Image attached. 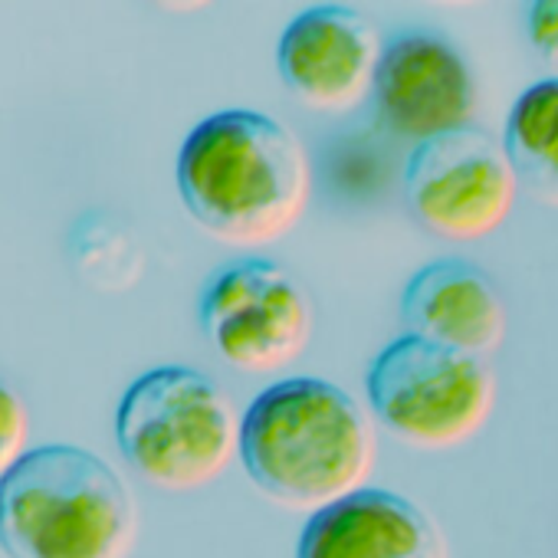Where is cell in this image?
<instances>
[{
	"mask_svg": "<svg viewBox=\"0 0 558 558\" xmlns=\"http://www.w3.org/2000/svg\"><path fill=\"white\" fill-rule=\"evenodd\" d=\"M296 558H450V548L417 502L365 486L310 515Z\"/></svg>",
	"mask_w": 558,
	"mask_h": 558,
	"instance_id": "10",
	"label": "cell"
},
{
	"mask_svg": "<svg viewBox=\"0 0 558 558\" xmlns=\"http://www.w3.org/2000/svg\"><path fill=\"white\" fill-rule=\"evenodd\" d=\"M529 44L535 47L538 60L551 66V80H558V0H542L525 11Z\"/></svg>",
	"mask_w": 558,
	"mask_h": 558,
	"instance_id": "14",
	"label": "cell"
},
{
	"mask_svg": "<svg viewBox=\"0 0 558 558\" xmlns=\"http://www.w3.org/2000/svg\"><path fill=\"white\" fill-rule=\"evenodd\" d=\"M385 44L375 24L345 4L303 11L279 40L276 70L287 89L316 112H349L375 93Z\"/></svg>",
	"mask_w": 558,
	"mask_h": 558,
	"instance_id": "8",
	"label": "cell"
},
{
	"mask_svg": "<svg viewBox=\"0 0 558 558\" xmlns=\"http://www.w3.org/2000/svg\"><path fill=\"white\" fill-rule=\"evenodd\" d=\"M116 444L142 483L191 493L210 486L240 453V421L214 378L165 365L135 378L122 395Z\"/></svg>",
	"mask_w": 558,
	"mask_h": 558,
	"instance_id": "4",
	"label": "cell"
},
{
	"mask_svg": "<svg viewBox=\"0 0 558 558\" xmlns=\"http://www.w3.org/2000/svg\"><path fill=\"white\" fill-rule=\"evenodd\" d=\"M519 187L506 145L480 125L414 145L404 171V197L414 220L450 243L496 233L512 214Z\"/></svg>",
	"mask_w": 558,
	"mask_h": 558,
	"instance_id": "7",
	"label": "cell"
},
{
	"mask_svg": "<svg viewBox=\"0 0 558 558\" xmlns=\"http://www.w3.org/2000/svg\"><path fill=\"white\" fill-rule=\"evenodd\" d=\"M375 102L391 132L421 145L473 125L476 83L450 40L408 31L385 44L375 76Z\"/></svg>",
	"mask_w": 558,
	"mask_h": 558,
	"instance_id": "9",
	"label": "cell"
},
{
	"mask_svg": "<svg viewBox=\"0 0 558 558\" xmlns=\"http://www.w3.org/2000/svg\"><path fill=\"white\" fill-rule=\"evenodd\" d=\"M408 336L466 352L493 355L506 339V303L493 279L470 259H434L411 276L401 296Z\"/></svg>",
	"mask_w": 558,
	"mask_h": 558,
	"instance_id": "11",
	"label": "cell"
},
{
	"mask_svg": "<svg viewBox=\"0 0 558 558\" xmlns=\"http://www.w3.org/2000/svg\"><path fill=\"white\" fill-rule=\"evenodd\" d=\"M31 414L24 398L0 378V480L31 453Z\"/></svg>",
	"mask_w": 558,
	"mask_h": 558,
	"instance_id": "13",
	"label": "cell"
},
{
	"mask_svg": "<svg viewBox=\"0 0 558 558\" xmlns=\"http://www.w3.org/2000/svg\"><path fill=\"white\" fill-rule=\"evenodd\" d=\"M135 532L132 489L93 450L47 444L0 480L8 558H129Z\"/></svg>",
	"mask_w": 558,
	"mask_h": 558,
	"instance_id": "3",
	"label": "cell"
},
{
	"mask_svg": "<svg viewBox=\"0 0 558 558\" xmlns=\"http://www.w3.org/2000/svg\"><path fill=\"white\" fill-rule=\"evenodd\" d=\"M375 453L378 437L365 408L310 375L269 385L240 421L246 476L287 509L319 512L365 489Z\"/></svg>",
	"mask_w": 558,
	"mask_h": 558,
	"instance_id": "2",
	"label": "cell"
},
{
	"mask_svg": "<svg viewBox=\"0 0 558 558\" xmlns=\"http://www.w3.org/2000/svg\"><path fill=\"white\" fill-rule=\"evenodd\" d=\"M502 145L519 184L558 207V80H542L515 99Z\"/></svg>",
	"mask_w": 558,
	"mask_h": 558,
	"instance_id": "12",
	"label": "cell"
},
{
	"mask_svg": "<svg viewBox=\"0 0 558 558\" xmlns=\"http://www.w3.org/2000/svg\"><path fill=\"white\" fill-rule=\"evenodd\" d=\"M178 191L187 214L230 246H266L306 214L313 174L300 138L272 116L214 112L178 151Z\"/></svg>",
	"mask_w": 558,
	"mask_h": 558,
	"instance_id": "1",
	"label": "cell"
},
{
	"mask_svg": "<svg viewBox=\"0 0 558 558\" xmlns=\"http://www.w3.org/2000/svg\"><path fill=\"white\" fill-rule=\"evenodd\" d=\"M375 417L404 444L450 450L483 430L496 404L486 359L417 336H401L368 368Z\"/></svg>",
	"mask_w": 558,
	"mask_h": 558,
	"instance_id": "5",
	"label": "cell"
},
{
	"mask_svg": "<svg viewBox=\"0 0 558 558\" xmlns=\"http://www.w3.org/2000/svg\"><path fill=\"white\" fill-rule=\"evenodd\" d=\"M197 316L210 349L246 375L290 368L316 329L306 287L266 256H240L220 266L201 293Z\"/></svg>",
	"mask_w": 558,
	"mask_h": 558,
	"instance_id": "6",
	"label": "cell"
}]
</instances>
